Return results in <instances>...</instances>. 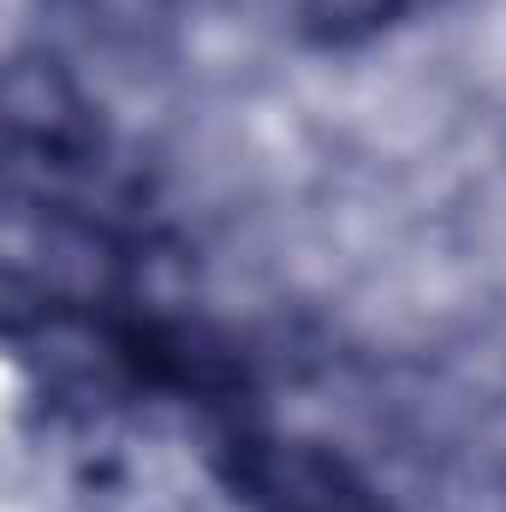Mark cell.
Returning a JSON list of instances; mask_svg holds the SVG:
<instances>
[{"instance_id":"1","label":"cell","mask_w":506,"mask_h":512,"mask_svg":"<svg viewBox=\"0 0 506 512\" xmlns=\"http://www.w3.org/2000/svg\"><path fill=\"white\" fill-rule=\"evenodd\" d=\"M381 12H393V0H316V18L334 36H346L352 24H376Z\"/></svg>"}]
</instances>
